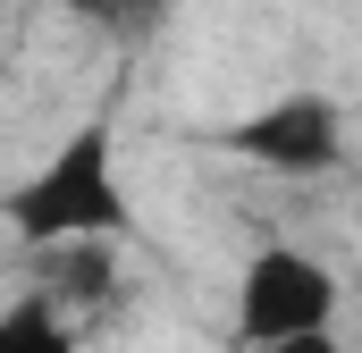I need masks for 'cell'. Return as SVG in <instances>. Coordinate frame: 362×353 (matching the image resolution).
I'll return each mask as SVG.
<instances>
[{"mask_svg": "<svg viewBox=\"0 0 362 353\" xmlns=\"http://www.w3.org/2000/svg\"><path fill=\"white\" fill-rule=\"evenodd\" d=\"M0 210H8V227H17L25 244H42V253L127 236L135 210H127V185H118V135H110V118H85Z\"/></svg>", "mask_w": 362, "mask_h": 353, "instance_id": "obj_1", "label": "cell"}, {"mask_svg": "<svg viewBox=\"0 0 362 353\" xmlns=\"http://www.w3.org/2000/svg\"><path fill=\"white\" fill-rule=\"evenodd\" d=\"M59 8H85V17H101V8H110V0H59Z\"/></svg>", "mask_w": 362, "mask_h": 353, "instance_id": "obj_7", "label": "cell"}, {"mask_svg": "<svg viewBox=\"0 0 362 353\" xmlns=\"http://www.w3.org/2000/svg\"><path fill=\"white\" fill-rule=\"evenodd\" d=\"M0 353H76V328L59 320V303H8L0 311Z\"/></svg>", "mask_w": 362, "mask_h": 353, "instance_id": "obj_4", "label": "cell"}, {"mask_svg": "<svg viewBox=\"0 0 362 353\" xmlns=\"http://www.w3.org/2000/svg\"><path fill=\"white\" fill-rule=\"evenodd\" d=\"M337 320V269L303 244H262L245 277H236V337L253 353L286 345V337H320Z\"/></svg>", "mask_w": 362, "mask_h": 353, "instance_id": "obj_2", "label": "cell"}, {"mask_svg": "<svg viewBox=\"0 0 362 353\" xmlns=\"http://www.w3.org/2000/svg\"><path fill=\"white\" fill-rule=\"evenodd\" d=\"M270 353H346V345H337V328H320V337H286V345H270Z\"/></svg>", "mask_w": 362, "mask_h": 353, "instance_id": "obj_6", "label": "cell"}, {"mask_svg": "<svg viewBox=\"0 0 362 353\" xmlns=\"http://www.w3.org/2000/svg\"><path fill=\"white\" fill-rule=\"evenodd\" d=\"M59 261H68V294L76 303H93V294H110V244H59Z\"/></svg>", "mask_w": 362, "mask_h": 353, "instance_id": "obj_5", "label": "cell"}, {"mask_svg": "<svg viewBox=\"0 0 362 353\" xmlns=\"http://www.w3.org/2000/svg\"><path fill=\"white\" fill-rule=\"evenodd\" d=\"M219 143H228L236 160L278 169V176H320V169L346 160V109H337L329 92H278L253 118L219 126Z\"/></svg>", "mask_w": 362, "mask_h": 353, "instance_id": "obj_3", "label": "cell"}]
</instances>
